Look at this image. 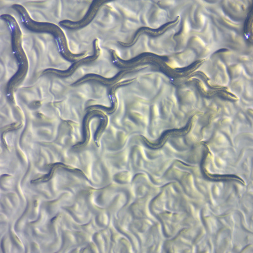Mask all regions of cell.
Here are the masks:
<instances>
[{
    "label": "cell",
    "mask_w": 253,
    "mask_h": 253,
    "mask_svg": "<svg viewBox=\"0 0 253 253\" xmlns=\"http://www.w3.org/2000/svg\"><path fill=\"white\" fill-rule=\"evenodd\" d=\"M12 8L19 13L22 24L29 31L38 33H48L53 36L58 52L68 62L74 63L87 56V51L74 53L70 50L66 35L59 26L51 22L35 21L32 19L28 10L22 4H13Z\"/></svg>",
    "instance_id": "cell-1"
},
{
    "label": "cell",
    "mask_w": 253,
    "mask_h": 253,
    "mask_svg": "<svg viewBox=\"0 0 253 253\" xmlns=\"http://www.w3.org/2000/svg\"><path fill=\"white\" fill-rule=\"evenodd\" d=\"M1 19L8 25L12 39V48L14 57L17 60L18 69L14 76L8 81L6 85V96L10 103H15L14 94L28 75L29 60L22 47L21 29L17 20L12 15L3 14Z\"/></svg>",
    "instance_id": "cell-2"
},
{
    "label": "cell",
    "mask_w": 253,
    "mask_h": 253,
    "mask_svg": "<svg viewBox=\"0 0 253 253\" xmlns=\"http://www.w3.org/2000/svg\"><path fill=\"white\" fill-rule=\"evenodd\" d=\"M101 50L99 47L98 39H95L93 42V54L92 55L86 56L83 59L76 61L72 63L69 69L67 70H59L56 69H47L42 71L41 75L42 76H52L59 78H67L73 75L77 71V70L84 65H90L96 62L100 56Z\"/></svg>",
    "instance_id": "cell-3"
},
{
    "label": "cell",
    "mask_w": 253,
    "mask_h": 253,
    "mask_svg": "<svg viewBox=\"0 0 253 253\" xmlns=\"http://www.w3.org/2000/svg\"><path fill=\"white\" fill-rule=\"evenodd\" d=\"M140 68H135V69H124L119 72L116 76L113 77L112 78H107L102 76L98 75L96 74H87L84 76L82 78L79 79L76 82L72 84L71 86L76 87L79 85H83L84 84L87 83H98L99 84L102 85L105 87H112L117 83L120 82L121 79L127 74L132 73L135 71H138Z\"/></svg>",
    "instance_id": "cell-4"
},
{
    "label": "cell",
    "mask_w": 253,
    "mask_h": 253,
    "mask_svg": "<svg viewBox=\"0 0 253 253\" xmlns=\"http://www.w3.org/2000/svg\"><path fill=\"white\" fill-rule=\"evenodd\" d=\"M105 3H107V1H98V0L92 1L86 14L84 16L82 19L79 20L78 21L63 20L59 22V25L65 29L72 31H78L79 29L84 28L85 27L91 23L92 20L98 14L99 9L102 7Z\"/></svg>",
    "instance_id": "cell-5"
},
{
    "label": "cell",
    "mask_w": 253,
    "mask_h": 253,
    "mask_svg": "<svg viewBox=\"0 0 253 253\" xmlns=\"http://www.w3.org/2000/svg\"><path fill=\"white\" fill-rule=\"evenodd\" d=\"M98 117L100 121H105L107 119V115L104 114V112L99 110H92L88 111L87 114L85 115L83 121V141L81 143H79L76 146V148H83V147L87 145L90 140L91 132H90L89 124L91 120Z\"/></svg>",
    "instance_id": "cell-6"
},
{
    "label": "cell",
    "mask_w": 253,
    "mask_h": 253,
    "mask_svg": "<svg viewBox=\"0 0 253 253\" xmlns=\"http://www.w3.org/2000/svg\"><path fill=\"white\" fill-rule=\"evenodd\" d=\"M134 80L135 79H132V80L124 81H123V82H119L117 83V84L114 85V86L110 88L109 91H108V96H109L111 103H112V105H111L110 107H106L105 106L101 105H94L88 107L87 110H99L104 111V112L108 113V114H112V113L114 112L115 110H116L117 106L116 94H116L117 90L122 86H125L126 85L130 84L132 83Z\"/></svg>",
    "instance_id": "cell-7"
},
{
    "label": "cell",
    "mask_w": 253,
    "mask_h": 253,
    "mask_svg": "<svg viewBox=\"0 0 253 253\" xmlns=\"http://www.w3.org/2000/svg\"><path fill=\"white\" fill-rule=\"evenodd\" d=\"M177 22H178L177 20H176L175 22H172V23L167 24L164 27V28L158 29V30H157V29L154 30V29H151L148 28H140L137 31L136 33H135L134 37L132 38V39L131 40L130 42H119V43L121 46L123 47L132 46L135 43V42H137V41L138 40L140 36L142 35H148L150 36H157L158 35H160V34H162L163 32L166 31L167 29H168V28L171 26V25L176 23Z\"/></svg>",
    "instance_id": "cell-8"
}]
</instances>
